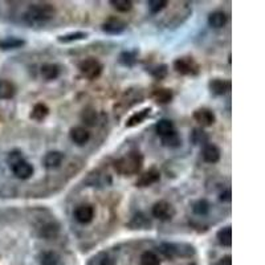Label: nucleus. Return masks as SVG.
<instances>
[{"label":"nucleus","mask_w":265,"mask_h":265,"mask_svg":"<svg viewBox=\"0 0 265 265\" xmlns=\"http://www.w3.org/2000/svg\"><path fill=\"white\" fill-rule=\"evenodd\" d=\"M56 15V8L49 3L31 4L24 13V21L31 27H40L52 20Z\"/></svg>","instance_id":"1"},{"label":"nucleus","mask_w":265,"mask_h":265,"mask_svg":"<svg viewBox=\"0 0 265 265\" xmlns=\"http://www.w3.org/2000/svg\"><path fill=\"white\" fill-rule=\"evenodd\" d=\"M143 166V155L139 151H130L114 162V169L121 175H135Z\"/></svg>","instance_id":"2"},{"label":"nucleus","mask_w":265,"mask_h":265,"mask_svg":"<svg viewBox=\"0 0 265 265\" xmlns=\"http://www.w3.org/2000/svg\"><path fill=\"white\" fill-rule=\"evenodd\" d=\"M161 252L169 259L174 257H191L195 255V248L186 243H163L161 245Z\"/></svg>","instance_id":"3"},{"label":"nucleus","mask_w":265,"mask_h":265,"mask_svg":"<svg viewBox=\"0 0 265 265\" xmlns=\"http://www.w3.org/2000/svg\"><path fill=\"white\" fill-rule=\"evenodd\" d=\"M79 69L80 73H81L85 79L95 80L101 76L104 66H102V64H101L97 58L88 57L80 62Z\"/></svg>","instance_id":"4"},{"label":"nucleus","mask_w":265,"mask_h":265,"mask_svg":"<svg viewBox=\"0 0 265 265\" xmlns=\"http://www.w3.org/2000/svg\"><path fill=\"white\" fill-rule=\"evenodd\" d=\"M174 69L182 76H196L199 73V64L190 56L179 57L174 61Z\"/></svg>","instance_id":"5"},{"label":"nucleus","mask_w":265,"mask_h":265,"mask_svg":"<svg viewBox=\"0 0 265 265\" xmlns=\"http://www.w3.org/2000/svg\"><path fill=\"white\" fill-rule=\"evenodd\" d=\"M151 214L155 219L162 220V221H169L175 216L177 211H175L174 206L166 200H159L153 206Z\"/></svg>","instance_id":"6"},{"label":"nucleus","mask_w":265,"mask_h":265,"mask_svg":"<svg viewBox=\"0 0 265 265\" xmlns=\"http://www.w3.org/2000/svg\"><path fill=\"white\" fill-rule=\"evenodd\" d=\"M128 24L125 23L122 19L116 16H112L106 19L102 24V31L108 35H121V33L125 32Z\"/></svg>","instance_id":"7"},{"label":"nucleus","mask_w":265,"mask_h":265,"mask_svg":"<svg viewBox=\"0 0 265 265\" xmlns=\"http://www.w3.org/2000/svg\"><path fill=\"white\" fill-rule=\"evenodd\" d=\"M194 117V120L198 122L202 128H208V126H212V125L215 124L216 117L214 114L211 109L208 108H200L196 109L192 114Z\"/></svg>","instance_id":"8"},{"label":"nucleus","mask_w":265,"mask_h":265,"mask_svg":"<svg viewBox=\"0 0 265 265\" xmlns=\"http://www.w3.org/2000/svg\"><path fill=\"white\" fill-rule=\"evenodd\" d=\"M161 179V173L155 167H151L147 171H145L143 174H141L138 177V179L135 180V186L139 187V188H143V187H149L154 183H157L158 180Z\"/></svg>","instance_id":"9"},{"label":"nucleus","mask_w":265,"mask_h":265,"mask_svg":"<svg viewBox=\"0 0 265 265\" xmlns=\"http://www.w3.org/2000/svg\"><path fill=\"white\" fill-rule=\"evenodd\" d=\"M94 218V207L91 204H80L75 210V219L80 224H89Z\"/></svg>","instance_id":"10"},{"label":"nucleus","mask_w":265,"mask_h":265,"mask_svg":"<svg viewBox=\"0 0 265 265\" xmlns=\"http://www.w3.org/2000/svg\"><path fill=\"white\" fill-rule=\"evenodd\" d=\"M69 137H71L72 142L77 146H84L87 145L90 139V132L83 126H75V128L71 129Z\"/></svg>","instance_id":"11"},{"label":"nucleus","mask_w":265,"mask_h":265,"mask_svg":"<svg viewBox=\"0 0 265 265\" xmlns=\"http://www.w3.org/2000/svg\"><path fill=\"white\" fill-rule=\"evenodd\" d=\"M11 170H12L13 175H15L16 178L21 179V180H25V179H29L32 177L35 169H33V166L31 165L29 162H27L24 159V161L19 162L17 165L13 166Z\"/></svg>","instance_id":"12"},{"label":"nucleus","mask_w":265,"mask_h":265,"mask_svg":"<svg viewBox=\"0 0 265 265\" xmlns=\"http://www.w3.org/2000/svg\"><path fill=\"white\" fill-rule=\"evenodd\" d=\"M64 154L61 151H49V153L45 154V157L43 159V163L45 166V169L48 170H53V169H57L60 167L64 161Z\"/></svg>","instance_id":"13"},{"label":"nucleus","mask_w":265,"mask_h":265,"mask_svg":"<svg viewBox=\"0 0 265 265\" xmlns=\"http://www.w3.org/2000/svg\"><path fill=\"white\" fill-rule=\"evenodd\" d=\"M150 225H151V221L149 220V218L142 214V212H138L135 215L132 216V220L126 224V227L130 228V229H149Z\"/></svg>","instance_id":"14"},{"label":"nucleus","mask_w":265,"mask_h":265,"mask_svg":"<svg viewBox=\"0 0 265 265\" xmlns=\"http://www.w3.org/2000/svg\"><path fill=\"white\" fill-rule=\"evenodd\" d=\"M208 88H210V91H211L212 94L220 97V95H224L229 90L231 84L223 79H212L208 83Z\"/></svg>","instance_id":"15"},{"label":"nucleus","mask_w":265,"mask_h":265,"mask_svg":"<svg viewBox=\"0 0 265 265\" xmlns=\"http://www.w3.org/2000/svg\"><path fill=\"white\" fill-rule=\"evenodd\" d=\"M151 97L154 98V101L159 105H166L171 102V99H173V90L169 89V88H157V89H154L153 94Z\"/></svg>","instance_id":"16"},{"label":"nucleus","mask_w":265,"mask_h":265,"mask_svg":"<svg viewBox=\"0 0 265 265\" xmlns=\"http://www.w3.org/2000/svg\"><path fill=\"white\" fill-rule=\"evenodd\" d=\"M220 149L216 145L207 143L202 150V157L207 163H216L220 159Z\"/></svg>","instance_id":"17"},{"label":"nucleus","mask_w":265,"mask_h":265,"mask_svg":"<svg viewBox=\"0 0 265 265\" xmlns=\"http://www.w3.org/2000/svg\"><path fill=\"white\" fill-rule=\"evenodd\" d=\"M227 21V13L223 12V11H215V12L210 13V16H208V24H210V27L215 29H220L225 27Z\"/></svg>","instance_id":"18"},{"label":"nucleus","mask_w":265,"mask_h":265,"mask_svg":"<svg viewBox=\"0 0 265 265\" xmlns=\"http://www.w3.org/2000/svg\"><path fill=\"white\" fill-rule=\"evenodd\" d=\"M150 112H151V109L150 108H145L139 110V112L134 113L132 116L129 117L128 121H126V124L125 126L126 128H134V126H138V125H141L143 121L150 116Z\"/></svg>","instance_id":"19"},{"label":"nucleus","mask_w":265,"mask_h":265,"mask_svg":"<svg viewBox=\"0 0 265 265\" xmlns=\"http://www.w3.org/2000/svg\"><path fill=\"white\" fill-rule=\"evenodd\" d=\"M16 94V87L9 80L0 79V99H11Z\"/></svg>","instance_id":"20"},{"label":"nucleus","mask_w":265,"mask_h":265,"mask_svg":"<svg viewBox=\"0 0 265 265\" xmlns=\"http://www.w3.org/2000/svg\"><path fill=\"white\" fill-rule=\"evenodd\" d=\"M43 79L46 81H53L60 76V66L56 64H44L40 69Z\"/></svg>","instance_id":"21"},{"label":"nucleus","mask_w":265,"mask_h":265,"mask_svg":"<svg viewBox=\"0 0 265 265\" xmlns=\"http://www.w3.org/2000/svg\"><path fill=\"white\" fill-rule=\"evenodd\" d=\"M48 114H49V108L46 106L45 104H43V102H39V104H36L35 106L32 108V110H31V114H29V117L32 118L33 121H38V122H42V121H44L48 117Z\"/></svg>","instance_id":"22"},{"label":"nucleus","mask_w":265,"mask_h":265,"mask_svg":"<svg viewBox=\"0 0 265 265\" xmlns=\"http://www.w3.org/2000/svg\"><path fill=\"white\" fill-rule=\"evenodd\" d=\"M58 224L54 223V221H48V223H44L42 227L39 228V235L44 239H52L58 233Z\"/></svg>","instance_id":"23"},{"label":"nucleus","mask_w":265,"mask_h":265,"mask_svg":"<svg viewBox=\"0 0 265 265\" xmlns=\"http://www.w3.org/2000/svg\"><path fill=\"white\" fill-rule=\"evenodd\" d=\"M38 260L40 265H58L60 256L54 251H44L40 252Z\"/></svg>","instance_id":"24"},{"label":"nucleus","mask_w":265,"mask_h":265,"mask_svg":"<svg viewBox=\"0 0 265 265\" xmlns=\"http://www.w3.org/2000/svg\"><path fill=\"white\" fill-rule=\"evenodd\" d=\"M89 36L88 32H71L65 35H60L57 38V42L61 44H71V43L79 42V40H85Z\"/></svg>","instance_id":"25"},{"label":"nucleus","mask_w":265,"mask_h":265,"mask_svg":"<svg viewBox=\"0 0 265 265\" xmlns=\"http://www.w3.org/2000/svg\"><path fill=\"white\" fill-rule=\"evenodd\" d=\"M162 138V143L166 147H170V149H177L179 146L182 145V137L178 132H171L170 134H167L165 137Z\"/></svg>","instance_id":"26"},{"label":"nucleus","mask_w":265,"mask_h":265,"mask_svg":"<svg viewBox=\"0 0 265 265\" xmlns=\"http://www.w3.org/2000/svg\"><path fill=\"white\" fill-rule=\"evenodd\" d=\"M216 237H218V241H219L220 245L223 247H231L232 245V228L231 225H227V227L221 228L216 233Z\"/></svg>","instance_id":"27"},{"label":"nucleus","mask_w":265,"mask_h":265,"mask_svg":"<svg viewBox=\"0 0 265 265\" xmlns=\"http://www.w3.org/2000/svg\"><path fill=\"white\" fill-rule=\"evenodd\" d=\"M138 53L137 50H125L120 54V64H122L124 66H128V68H132L137 64Z\"/></svg>","instance_id":"28"},{"label":"nucleus","mask_w":265,"mask_h":265,"mask_svg":"<svg viewBox=\"0 0 265 265\" xmlns=\"http://www.w3.org/2000/svg\"><path fill=\"white\" fill-rule=\"evenodd\" d=\"M25 42L23 39L17 38H5L3 40H0V49L9 50V49H17L24 45Z\"/></svg>","instance_id":"29"},{"label":"nucleus","mask_w":265,"mask_h":265,"mask_svg":"<svg viewBox=\"0 0 265 265\" xmlns=\"http://www.w3.org/2000/svg\"><path fill=\"white\" fill-rule=\"evenodd\" d=\"M174 124L173 121L170 120H161L158 121L157 125H155V132L159 137H165L167 134H170L171 132H174Z\"/></svg>","instance_id":"30"},{"label":"nucleus","mask_w":265,"mask_h":265,"mask_svg":"<svg viewBox=\"0 0 265 265\" xmlns=\"http://www.w3.org/2000/svg\"><path fill=\"white\" fill-rule=\"evenodd\" d=\"M192 211L195 215L198 216H206L210 212V203H208L206 199H199L192 204Z\"/></svg>","instance_id":"31"},{"label":"nucleus","mask_w":265,"mask_h":265,"mask_svg":"<svg viewBox=\"0 0 265 265\" xmlns=\"http://www.w3.org/2000/svg\"><path fill=\"white\" fill-rule=\"evenodd\" d=\"M191 141L194 145H207L208 143V134L202 129H194L191 134Z\"/></svg>","instance_id":"32"},{"label":"nucleus","mask_w":265,"mask_h":265,"mask_svg":"<svg viewBox=\"0 0 265 265\" xmlns=\"http://www.w3.org/2000/svg\"><path fill=\"white\" fill-rule=\"evenodd\" d=\"M141 265H161V259L151 251L142 253Z\"/></svg>","instance_id":"33"},{"label":"nucleus","mask_w":265,"mask_h":265,"mask_svg":"<svg viewBox=\"0 0 265 265\" xmlns=\"http://www.w3.org/2000/svg\"><path fill=\"white\" fill-rule=\"evenodd\" d=\"M110 4L118 12H129L132 8V1L130 0H110Z\"/></svg>","instance_id":"34"},{"label":"nucleus","mask_w":265,"mask_h":265,"mask_svg":"<svg viewBox=\"0 0 265 265\" xmlns=\"http://www.w3.org/2000/svg\"><path fill=\"white\" fill-rule=\"evenodd\" d=\"M167 73H169V69H167L166 64H159V65L150 68V75L155 80H163L167 76Z\"/></svg>","instance_id":"35"},{"label":"nucleus","mask_w":265,"mask_h":265,"mask_svg":"<svg viewBox=\"0 0 265 265\" xmlns=\"http://www.w3.org/2000/svg\"><path fill=\"white\" fill-rule=\"evenodd\" d=\"M83 121L89 126H95L97 124V113L93 109H85L83 112V116H81Z\"/></svg>","instance_id":"36"},{"label":"nucleus","mask_w":265,"mask_h":265,"mask_svg":"<svg viewBox=\"0 0 265 265\" xmlns=\"http://www.w3.org/2000/svg\"><path fill=\"white\" fill-rule=\"evenodd\" d=\"M169 4L166 0H149L147 1V7H149L151 13H159L162 9L166 8V5Z\"/></svg>","instance_id":"37"},{"label":"nucleus","mask_w":265,"mask_h":265,"mask_svg":"<svg viewBox=\"0 0 265 265\" xmlns=\"http://www.w3.org/2000/svg\"><path fill=\"white\" fill-rule=\"evenodd\" d=\"M21 161H24V157H23V153H21L20 150H12V151L8 154V157H7V163H8L11 169Z\"/></svg>","instance_id":"38"},{"label":"nucleus","mask_w":265,"mask_h":265,"mask_svg":"<svg viewBox=\"0 0 265 265\" xmlns=\"http://www.w3.org/2000/svg\"><path fill=\"white\" fill-rule=\"evenodd\" d=\"M216 265H232V257L229 256V255L221 257V259L218 261V264Z\"/></svg>","instance_id":"39"},{"label":"nucleus","mask_w":265,"mask_h":265,"mask_svg":"<svg viewBox=\"0 0 265 265\" xmlns=\"http://www.w3.org/2000/svg\"><path fill=\"white\" fill-rule=\"evenodd\" d=\"M220 200H221V202H229V200H231V190H227L225 192H221V195H220Z\"/></svg>","instance_id":"40"},{"label":"nucleus","mask_w":265,"mask_h":265,"mask_svg":"<svg viewBox=\"0 0 265 265\" xmlns=\"http://www.w3.org/2000/svg\"><path fill=\"white\" fill-rule=\"evenodd\" d=\"M99 265H116V263H114V260L113 259H110V257H104L102 260H101V263H99Z\"/></svg>","instance_id":"41"}]
</instances>
